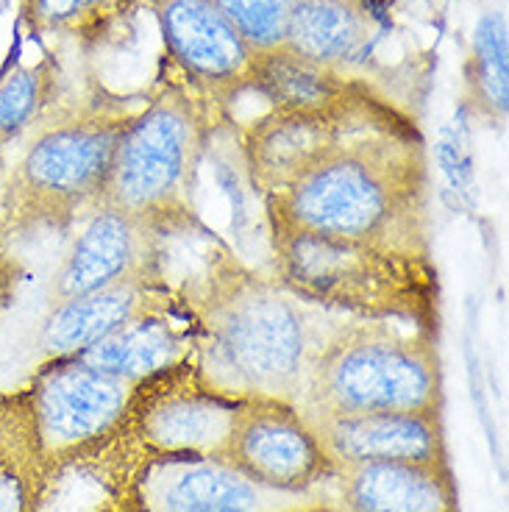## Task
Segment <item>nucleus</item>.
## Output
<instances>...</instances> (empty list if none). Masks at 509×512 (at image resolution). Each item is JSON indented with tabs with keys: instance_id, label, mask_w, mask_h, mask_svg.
Instances as JSON below:
<instances>
[{
	"instance_id": "1",
	"label": "nucleus",
	"mask_w": 509,
	"mask_h": 512,
	"mask_svg": "<svg viewBox=\"0 0 509 512\" xmlns=\"http://www.w3.org/2000/svg\"><path fill=\"white\" fill-rule=\"evenodd\" d=\"M201 382L234 401L301 404L320 348L343 315L295 298L273 273L217 245L176 290Z\"/></svg>"
},
{
	"instance_id": "2",
	"label": "nucleus",
	"mask_w": 509,
	"mask_h": 512,
	"mask_svg": "<svg viewBox=\"0 0 509 512\" xmlns=\"http://www.w3.org/2000/svg\"><path fill=\"white\" fill-rule=\"evenodd\" d=\"M273 226L432 254V167L420 134H357L262 201Z\"/></svg>"
},
{
	"instance_id": "3",
	"label": "nucleus",
	"mask_w": 509,
	"mask_h": 512,
	"mask_svg": "<svg viewBox=\"0 0 509 512\" xmlns=\"http://www.w3.org/2000/svg\"><path fill=\"white\" fill-rule=\"evenodd\" d=\"M226 109L190 87L156 92L120 131L98 204L115 206L162 240L206 231L201 165Z\"/></svg>"
},
{
	"instance_id": "4",
	"label": "nucleus",
	"mask_w": 509,
	"mask_h": 512,
	"mask_svg": "<svg viewBox=\"0 0 509 512\" xmlns=\"http://www.w3.org/2000/svg\"><path fill=\"white\" fill-rule=\"evenodd\" d=\"M273 276L295 298L331 315L390 320L437 334L440 276L434 256H407L268 223Z\"/></svg>"
},
{
	"instance_id": "5",
	"label": "nucleus",
	"mask_w": 509,
	"mask_h": 512,
	"mask_svg": "<svg viewBox=\"0 0 509 512\" xmlns=\"http://www.w3.org/2000/svg\"><path fill=\"white\" fill-rule=\"evenodd\" d=\"M128 117L131 112L112 101L67 106L39 117L0 190V243L70 229L87 218L101 201Z\"/></svg>"
},
{
	"instance_id": "6",
	"label": "nucleus",
	"mask_w": 509,
	"mask_h": 512,
	"mask_svg": "<svg viewBox=\"0 0 509 512\" xmlns=\"http://www.w3.org/2000/svg\"><path fill=\"white\" fill-rule=\"evenodd\" d=\"M298 407L306 415L443 410L437 334L343 318L320 348Z\"/></svg>"
},
{
	"instance_id": "7",
	"label": "nucleus",
	"mask_w": 509,
	"mask_h": 512,
	"mask_svg": "<svg viewBox=\"0 0 509 512\" xmlns=\"http://www.w3.org/2000/svg\"><path fill=\"white\" fill-rule=\"evenodd\" d=\"M137 390L140 384L109 376L78 357L39 365L26 393L48 471L53 462L76 457L120 429Z\"/></svg>"
},
{
	"instance_id": "8",
	"label": "nucleus",
	"mask_w": 509,
	"mask_h": 512,
	"mask_svg": "<svg viewBox=\"0 0 509 512\" xmlns=\"http://www.w3.org/2000/svg\"><path fill=\"white\" fill-rule=\"evenodd\" d=\"M220 460L259 485L293 496L326 493L337 476L304 410L270 398L242 401Z\"/></svg>"
},
{
	"instance_id": "9",
	"label": "nucleus",
	"mask_w": 509,
	"mask_h": 512,
	"mask_svg": "<svg viewBox=\"0 0 509 512\" xmlns=\"http://www.w3.org/2000/svg\"><path fill=\"white\" fill-rule=\"evenodd\" d=\"M240 404L201 382L187 359L142 382L128 418L159 457H223Z\"/></svg>"
},
{
	"instance_id": "10",
	"label": "nucleus",
	"mask_w": 509,
	"mask_h": 512,
	"mask_svg": "<svg viewBox=\"0 0 509 512\" xmlns=\"http://www.w3.org/2000/svg\"><path fill=\"white\" fill-rule=\"evenodd\" d=\"M251 90L259 92L273 112L331 117L354 134H418L409 117L343 70L309 62L284 45L256 56Z\"/></svg>"
},
{
	"instance_id": "11",
	"label": "nucleus",
	"mask_w": 509,
	"mask_h": 512,
	"mask_svg": "<svg viewBox=\"0 0 509 512\" xmlns=\"http://www.w3.org/2000/svg\"><path fill=\"white\" fill-rule=\"evenodd\" d=\"M170 62L217 106L251 90L259 53L240 37L212 0H148Z\"/></svg>"
},
{
	"instance_id": "12",
	"label": "nucleus",
	"mask_w": 509,
	"mask_h": 512,
	"mask_svg": "<svg viewBox=\"0 0 509 512\" xmlns=\"http://www.w3.org/2000/svg\"><path fill=\"white\" fill-rule=\"evenodd\" d=\"M142 512H306L329 493L293 496L259 485L220 457H156L140 479Z\"/></svg>"
},
{
	"instance_id": "13",
	"label": "nucleus",
	"mask_w": 509,
	"mask_h": 512,
	"mask_svg": "<svg viewBox=\"0 0 509 512\" xmlns=\"http://www.w3.org/2000/svg\"><path fill=\"white\" fill-rule=\"evenodd\" d=\"M165 240L115 206L98 204L84 218L51 276V301L95 293L117 284L162 279Z\"/></svg>"
},
{
	"instance_id": "14",
	"label": "nucleus",
	"mask_w": 509,
	"mask_h": 512,
	"mask_svg": "<svg viewBox=\"0 0 509 512\" xmlns=\"http://www.w3.org/2000/svg\"><path fill=\"white\" fill-rule=\"evenodd\" d=\"M173 309H179V298L167 287L165 276L51 301L34 340L37 362L48 365L56 359L81 357L128 323Z\"/></svg>"
},
{
	"instance_id": "15",
	"label": "nucleus",
	"mask_w": 509,
	"mask_h": 512,
	"mask_svg": "<svg viewBox=\"0 0 509 512\" xmlns=\"http://www.w3.org/2000/svg\"><path fill=\"white\" fill-rule=\"evenodd\" d=\"M306 418L337 468L365 462L448 460L443 410L343 412Z\"/></svg>"
},
{
	"instance_id": "16",
	"label": "nucleus",
	"mask_w": 509,
	"mask_h": 512,
	"mask_svg": "<svg viewBox=\"0 0 509 512\" xmlns=\"http://www.w3.org/2000/svg\"><path fill=\"white\" fill-rule=\"evenodd\" d=\"M354 131L331 117L273 112L240 131L242 173L251 190L265 201L331 154Z\"/></svg>"
},
{
	"instance_id": "17",
	"label": "nucleus",
	"mask_w": 509,
	"mask_h": 512,
	"mask_svg": "<svg viewBox=\"0 0 509 512\" xmlns=\"http://www.w3.org/2000/svg\"><path fill=\"white\" fill-rule=\"evenodd\" d=\"M334 507L340 512H459L448 460L337 468Z\"/></svg>"
},
{
	"instance_id": "18",
	"label": "nucleus",
	"mask_w": 509,
	"mask_h": 512,
	"mask_svg": "<svg viewBox=\"0 0 509 512\" xmlns=\"http://www.w3.org/2000/svg\"><path fill=\"white\" fill-rule=\"evenodd\" d=\"M176 312L179 309L134 320L90 351H84L78 359L123 382H148L190 359L192 346L187 323H179Z\"/></svg>"
},
{
	"instance_id": "19",
	"label": "nucleus",
	"mask_w": 509,
	"mask_h": 512,
	"mask_svg": "<svg viewBox=\"0 0 509 512\" xmlns=\"http://www.w3.org/2000/svg\"><path fill=\"white\" fill-rule=\"evenodd\" d=\"M373 26L368 0H298L284 48L309 62L343 70L368 48Z\"/></svg>"
},
{
	"instance_id": "20",
	"label": "nucleus",
	"mask_w": 509,
	"mask_h": 512,
	"mask_svg": "<svg viewBox=\"0 0 509 512\" xmlns=\"http://www.w3.org/2000/svg\"><path fill=\"white\" fill-rule=\"evenodd\" d=\"M465 106L493 126H504L509 112L507 17L487 12L473 28L471 56L465 64Z\"/></svg>"
},
{
	"instance_id": "21",
	"label": "nucleus",
	"mask_w": 509,
	"mask_h": 512,
	"mask_svg": "<svg viewBox=\"0 0 509 512\" xmlns=\"http://www.w3.org/2000/svg\"><path fill=\"white\" fill-rule=\"evenodd\" d=\"M53 95V73L48 64L14 67L0 76V165L9 145L26 137L48 112Z\"/></svg>"
},
{
	"instance_id": "22",
	"label": "nucleus",
	"mask_w": 509,
	"mask_h": 512,
	"mask_svg": "<svg viewBox=\"0 0 509 512\" xmlns=\"http://www.w3.org/2000/svg\"><path fill=\"white\" fill-rule=\"evenodd\" d=\"M48 465L39 451L34 418L0 451V512H37Z\"/></svg>"
},
{
	"instance_id": "23",
	"label": "nucleus",
	"mask_w": 509,
	"mask_h": 512,
	"mask_svg": "<svg viewBox=\"0 0 509 512\" xmlns=\"http://www.w3.org/2000/svg\"><path fill=\"white\" fill-rule=\"evenodd\" d=\"M134 0H23V20L39 37H95Z\"/></svg>"
},
{
	"instance_id": "24",
	"label": "nucleus",
	"mask_w": 509,
	"mask_h": 512,
	"mask_svg": "<svg viewBox=\"0 0 509 512\" xmlns=\"http://www.w3.org/2000/svg\"><path fill=\"white\" fill-rule=\"evenodd\" d=\"M212 3L256 53L284 45L287 23L298 6V0H212Z\"/></svg>"
},
{
	"instance_id": "25",
	"label": "nucleus",
	"mask_w": 509,
	"mask_h": 512,
	"mask_svg": "<svg viewBox=\"0 0 509 512\" xmlns=\"http://www.w3.org/2000/svg\"><path fill=\"white\" fill-rule=\"evenodd\" d=\"M23 279H26V265L14 254L0 248V315L12 304L14 293L20 290Z\"/></svg>"
},
{
	"instance_id": "26",
	"label": "nucleus",
	"mask_w": 509,
	"mask_h": 512,
	"mask_svg": "<svg viewBox=\"0 0 509 512\" xmlns=\"http://www.w3.org/2000/svg\"><path fill=\"white\" fill-rule=\"evenodd\" d=\"M306 512H340L334 504H326V507H315V510H306Z\"/></svg>"
}]
</instances>
